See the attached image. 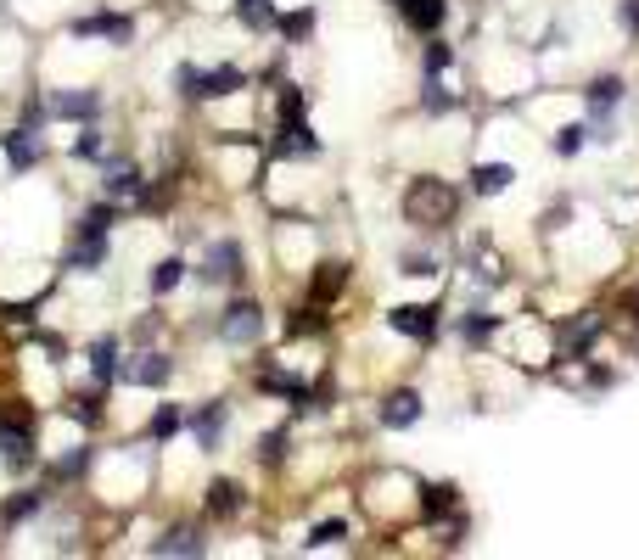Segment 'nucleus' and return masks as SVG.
<instances>
[{
	"label": "nucleus",
	"mask_w": 639,
	"mask_h": 560,
	"mask_svg": "<svg viewBox=\"0 0 639 560\" xmlns=\"http://www.w3.org/2000/svg\"><path fill=\"white\" fill-rule=\"evenodd\" d=\"M40 140H34V129H17V135H6V157H12V168H34L40 163Z\"/></svg>",
	"instance_id": "20"
},
{
	"label": "nucleus",
	"mask_w": 639,
	"mask_h": 560,
	"mask_svg": "<svg viewBox=\"0 0 639 560\" xmlns=\"http://www.w3.org/2000/svg\"><path fill=\"white\" fill-rule=\"evenodd\" d=\"M281 152L286 157H314L320 140H314V129L303 124V118H281Z\"/></svg>",
	"instance_id": "16"
},
{
	"label": "nucleus",
	"mask_w": 639,
	"mask_h": 560,
	"mask_svg": "<svg viewBox=\"0 0 639 560\" xmlns=\"http://www.w3.org/2000/svg\"><path fill=\"white\" fill-rule=\"evenodd\" d=\"M494 331H499V314H477V308H471L466 320H460V336H466L471 348H477V342H488Z\"/></svg>",
	"instance_id": "21"
},
{
	"label": "nucleus",
	"mask_w": 639,
	"mask_h": 560,
	"mask_svg": "<svg viewBox=\"0 0 639 560\" xmlns=\"http://www.w3.org/2000/svg\"><path fill=\"white\" fill-rule=\"evenodd\" d=\"M51 112H57V118H96L101 96L96 90H62V96H51Z\"/></svg>",
	"instance_id": "17"
},
{
	"label": "nucleus",
	"mask_w": 639,
	"mask_h": 560,
	"mask_svg": "<svg viewBox=\"0 0 639 560\" xmlns=\"http://www.w3.org/2000/svg\"><path fill=\"white\" fill-rule=\"evenodd\" d=\"M107 196H113V202H135V196H141V168L113 157V163H107Z\"/></svg>",
	"instance_id": "13"
},
{
	"label": "nucleus",
	"mask_w": 639,
	"mask_h": 560,
	"mask_svg": "<svg viewBox=\"0 0 639 560\" xmlns=\"http://www.w3.org/2000/svg\"><path fill=\"white\" fill-rule=\"evenodd\" d=\"M309 28H314L309 6H303V12H292V17H281V34H286V40H309Z\"/></svg>",
	"instance_id": "30"
},
{
	"label": "nucleus",
	"mask_w": 639,
	"mask_h": 560,
	"mask_svg": "<svg viewBox=\"0 0 639 560\" xmlns=\"http://www.w3.org/2000/svg\"><path fill=\"white\" fill-rule=\"evenodd\" d=\"M393 6H404V0H393Z\"/></svg>",
	"instance_id": "36"
},
{
	"label": "nucleus",
	"mask_w": 639,
	"mask_h": 560,
	"mask_svg": "<svg viewBox=\"0 0 639 560\" xmlns=\"http://www.w3.org/2000/svg\"><path fill=\"white\" fill-rule=\"evenodd\" d=\"M202 280H213V286H236L242 280V241H208L202 247V269H197Z\"/></svg>",
	"instance_id": "4"
},
{
	"label": "nucleus",
	"mask_w": 639,
	"mask_h": 560,
	"mask_svg": "<svg viewBox=\"0 0 639 560\" xmlns=\"http://www.w3.org/2000/svg\"><path fill=\"white\" fill-rule=\"evenodd\" d=\"M617 23H623L628 40H639V0H623V6H617Z\"/></svg>",
	"instance_id": "31"
},
{
	"label": "nucleus",
	"mask_w": 639,
	"mask_h": 560,
	"mask_svg": "<svg viewBox=\"0 0 639 560\" xmlns=\"http://www.w3.org/2000/svg\"><path fill=\"white\" fill-rule=\"evenodd\" d=\"M432 269H438V258H426V252H410V258H404V275H432Z\"/></svg>",
	"instance_id": "33"
},
{
	"label": "nucleus",
	"mask_w": 639,
	"mask_h": 560,
	"mask_svg": "<svg viewBox=\"0 0 639 560\" xmlns=\"http://www.w3.org/2000/svg\"><path fill=\"white\" fill-rule=\"evenodd\" d=\"M387 325L415 336V342H432V336H438V308L432 303H398V308H387Z\"/></svg>",
	"instance_id": "5"
},
{
	"label": "nucleus",
	"mask_w": 639,
	"mask_h": 560,
	"mask_svg": "<svg viewBox=\"0 0 639 560\" xmlns=\"http://www.w3.org/2000/svg\"><path fill=\"white\" fill-rule=\"evenodd\" d=\"M73 34H101V40H113V45H129L135 40V23L124 12H96L85 23H73Z\"/></svg>",
	"instance_id": "7"
},
{
	"label": "nucleus",
	"mask_w": 639,
	"mask_h": 560,
	"mask_svg": "<svg viewBox=\"0 0 639 560\" xmlns=\"http://www.w3.org/2000/svg\"><path fill=\"white\" fill-rule=\"evenodd\" d=\"M398 12H404V23H410L415 34H438L443 17H449V0H404Z\"/></svg>",
	"instance_id": "9"
},
{
	"label": "nucleus",
	"mask_w": 639,
	"mask_h": 560,
	"mask_svg": "<svg viewBox=\"0 0 639 560\" xmlns=\"http://www.w3.org/2000/svg\"><path fill=\"white\" fill-rule=\"evenodd\" d=\"M583 140H589V129H583V124H567V129H555L550 146H555V157H578Z\"/></svg>",
	"instance_id": "25"
},
{
	"label": "nucleus",
	"mask_w": 639,
	"mask_h": 560,
	"mask_svg": "<svg viewBox=\"0 0 639 560\" xmlns=\"http://www.w3.org/2000/svg\"><path fill=\"white\" fill-rule=\"evenodd\" d=\"M236 510H242V482H230V476L208 482V516H236Z\"/></svg>",
	"instance_id": "19"
},
{
	"label": "nucleus",
	"mask_w": 639,
	"mask_h": 560,
	"mask_svg": "<svg viewBox=\"0 0 639 560\" xmlns=\"http://www.w3.org/2000/svg\"><path fill=\"white\" fill-rule=\"evenodd\" d=\"M281 454H286V437H281V432H270V437H264V460L275 465V460H281Z\"/></svg>",
	"instance_id": "35"
},
{
	"label": "nucleus",
	"mask_w": 639,
	"mask_h": 560,
	"mask_svg": "<svg viewBox=\"0 0 639 560\" xmlns=\"http://www.w3.org/2000/svg\"><path fill=\"white\" fill-rule=\"evenodd\" d=\"M34 510H40V493H23V499L6 504V521H23V516H34Z\"/></svg>",
	"instance_id": "32"
},
{
	"label": "nucleus",
	"mask_w": 639,
	"mask_h": 560,
	"mask_svg": "<svg viewBox=\"0 0 639 560\" xmlns=\"http://www.w3.org/2000/svg\"><path fill=\"white\" fill-rule=\"evenodd\" d=\"M460 208V196L449 191L443 180H415L410 196H404V213H410V224H449Z\"/></svg>",
	"instance_id": "1"
},
{
	"label": "nucleus",
	"mask_w": 639,
	"mask_h": 560,
	"mask_svg": "<svg viewBox=\"0 0 639 560\" xmlns=\"http://www.w3.org/2000/svg\"><path fill=\"white\" fill-rule=\"evenodd\" d=\"M421 107L432 112V118H443V112H455V107H460V96H449V90H443V84L426 73V96H421Z\"/></svg>",
	"instance_id": "24"
},
{
	"label": "nucleus",
	"mask_w": 639,
	"mask_h": 560,
	"mask_svg": "<svg viewBox=\"0 0 639 560\" xmlns=\"http://www.w3.org/2000/svg\"><path fill=\"white\" fill-rule=\"evenodd\" d=\"M225 404H202L197 409V415H191V437H197V448H208V454H213V448H219V443H225Z\"/></svg>",
	"instance_id": "8"
},
{
	"label": "nucleus",
	"mask_w": 639,
	"mask_h": 560,
	"mask_svg": "<svg viewBox=\"0 0 639 560\" xmlns=\"http://www.w3.org/2000/svg\"><path fill=\"white\" fill-rule=\"evenodd\" d=\"M236 17H242L247 28H258V34H264V28H275V12H270V0H236Z\"/></svg>",
	"instance_id": "23"
},
{
	"label": "nucleus",
	"mask_w": 639,
	"mask_h": 560,
	"mask_svg": "<svg viewBox=\"0 0 639 560\" xmlns=\"http://www.w3.org/2000/svg\"><path fill=\"white\" fill-rule=\"evenodd\" d=\"M174 432H180V404H163L152 415V437H157V443H169Z\"/></svg>",
	"instance_id": "28"
},
{
	"label": "nucleus",
	"mask_w": 639,
	"mask_h": 560,
	"mask_svg": "<svg viewBox=\"0 0 639 560\" xmlns=\"http://www.w3.org/2000/svg\"><path fill=\"white\" fill-rule=\"evenodd\" d=\"M0 454H6V465H29L34 460V432L17 426V420H0Z\"/></svg>",
	"instance_id": "11"
},
{
	"label": "nucleus",
	"mask_w": 639,
	"mask_h": 560,
	"mask_svg": "<svg viewBox=\"0 0 639 560\" xmlns=\"http://www.w3.org/2000/svg\"><path fill=\"white\" fill-rule=\"evenodd\" d=\"M455 493H460L455 482H432V488H426V499H421L426 516H443V510H455Z\"/></svg>",
	"instance_id": "26"
},
{
	"label": "nucleus",
	"mask_w": 639,
	"mask_h": 560,
	"mask_svg": "<svg viewBox=\"0 0 639 560\" xmlns=\"http://www.w3.org/2000/svg\"><path fill=\"white\" fill-rule=\"evenodd\" d=\"M449 62H455V51H449V45L438 40V34H426V51H421V68L426 73H443L449 68Z\"/></svg>",
	"instance_id": "27"
},
{
	"label": "nucleus",
	"mask_w": 639,
	"mask_h": 560,
	"mask_svg": "<svg viewBox=\"0 0 639 560\" xmlns=\"http://www.w3.org/2000/svg\"><path fill=\"white\" fill-rule=\"evenodd\" d=\"M73 152H79V157H96V152H101V135H96V129H85V135H79V146H73Z\"/></svg>",
	"instance_id": "34"
},
{
	"label": "nucleus",
	"mask_w": 639,
	"mask_h": 560,
	"mask_svg": "<svg viewBox=\"0 0 639 560\" xmlns=\"http://www.w3.org/2000/svg\"><path fill=\"white\" fill-rule=\"evenodd\" d=\"M180 90L197 101H225V96H236V90H247V73L242 68H208V73L180 68Z\"/></svg>",
	"instance_id": "2"
},
{
	"label": "nucleus",
	"mask_w": 639,
	"mask_h": 560,
	"mask_svg": "<svg viewBox=\"0 0 639 560\" xmlns=\"http://www.w3.org/2000/svg\"><path fill=\"white\" fill-rule=\"evenodd\" d=\"M169 376H174V364L163 353H135V364H124V381H135V387H163Z\"/></svg>",
	"instance_id": "10"
},
{
	"label": "nucleus",
	"mask_w": 639,
	"mask_h": 560,
	"mask_svg": "<svg viewBox=\"0 0 639 560\" xmlns=\"http://www.w3.org/2000/svg\"><path fill=\"white\" fill-rule=\"evenodd\" d=\"M152 549L157 555H208V538H202L197 527H169Z\"/></svg>",
	"instance_id": "14"
},
{
	"label": "nucleus",
	"mask_w": 639,
	"mask_h": 560,
	"mask_svg": "<svg viewBox=\"0 0 639 560\" xmlns=\"http://www.w3.org/2000/svg\"><path fill=\"white\" fill-rule=\"evenodd\" d=\"M415 420H421V392L410 387H398L382 398V426H393V432H410Z\"/></svg>",
	"instance_id": "6"
},
{
	"label": "nucleus",
	"mask_w": 639,
	"mask_h": 560,
	"mask_svg": "<svg viewBox=\"0 0 639 560\" xmlns=\"http://www.w3.org/2000/svg\"><path fill=\"white\" fill-rule=\"evenodd\" d=\"M90 370H96L101 387H113V381H124V359H118V336H101L96 348H90Z\"/></svg>",
	"instance_id": "12"
},
{
	"label": "nucleus",
	"mask_w": 639,
	"mask_h": 560,
	"mask_svg": "<svg viewBox=\"0 0 639 560\" xmlns=\"http://www.w3.org/2000/svg\"><path fill=\"white\" fill-rule=\"evenodd\" d=\"M511 180H516V168H511V163H477V168H471V191H477V196L511 191Z\"/></svg>",
	"instance_id": "15"
},
{
	"label": "nucleus",
	"mask_w": 639,
	"mask_h": 560,
	"mask_svg": "<svg viewBox=\"0 0 639 560\" xmlns=\"http://www.w3.org/2000/svg\"><path fill=\"white\" fill-rule=\"evenodd\" d=\"M107 252H113V247H107V236H79L68 247V269H101V264H107Z\"/></svg>",
	"instance_id": "18"
},
{
	"label": "nucleus",
	"mask_w": 639,
	"mask_h": 560,
	"mask_svg": "<svg viewBox=\"0 0 639 560\" xmlns=\"http://www.w3.org/2000/svg\"><path fill=\"white\" fill-rule=\"evenodd\" d=\"M219 336H225L230 348H253L258 336H264V308H258L253 297H236V303L225 308V320H219Z\"/></svg>",
	"instance_id": "3"
},
{
	"label": "nucleus",
	"mask_w": 639,
	"mask_h": 560,
	"mask_svg": "<svg viewBox=\"0 0 639 560\" xmlns=\"http://www.w3.org/2000/svg\"><path fill=\"white\" fill-rule=\"evenodd\" d=\"M348 538V521H320V527L309 532V549H326V544H342Z\"/></svg>",
	"instance_id": "29"
},
{
	"label": "nucleus",
	"mask_w": 639,
	"mask_h": 560,
	"mask_svg": "<svg viewBox=\"0 0 639 560\" xmlns=\"http://www.w3.org/2000/svg\"><path fill=\"white\" fill-rule=\"evenodd\" d=\"M180 280H185V264H180V258H163V264H152V292H157V297H169Z\"/></svg>",
	"instance_id": "22"
}]
</instances>
